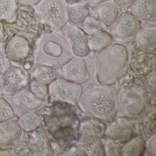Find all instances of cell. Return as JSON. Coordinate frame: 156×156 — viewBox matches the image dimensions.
Listing matches in <instances>:
<instances>
[{
	"mask_svg": "<svg viewBox=\"0 0 156 156\" xmlns=\"http://www.w3.org/2000/svg\"><path fill=\"white\" fill-rule=\"evenodd\" d=\"M129 44L113 42L105 49L98 52L95 58L96 77L102 85H111L124 75L129 66Z\"/></svg>",
	"mask_w": 156,
	"mask_h": 156,
	"instance_id": "6da1fadb",
	"label": "cell"
},
{
	"mask_svg": "<svg viewBox=\"0 0 156 156\" xmlns=\"http://www.w3.org/2000/svg\"><path fill=\"white\" fill-rule=\"evenodd\" d=\"M34 57L38 63L62 67L73 57L68 40L57 32L44 34L36 41Z\"/></svg>",
	"mask_w": 156,
	"mask_h": 156,
	"instance_id": "7a4b0ae2",
	"label": "cell"
},
{
	"mask_svg": "<svg viewBox=\"0 0 156 156\" xmlns=\"http://www.w3.org/2000/svg\"><path fill=\"white\" fill-rule=\"evenodd\" d=\"M81 106L87 112L103 120L113 117L115 111V99L112 89L108 87H98L82 94Z\"/></svg>",
	"mask_w": 156,
	"mask_h": 156,
	"instance_id": "3957f363",
	"label": "cell"
},
{
	"mask_svg": "<svg viewBox=\"0 0 156 156\" xmlns=\"http://www.w3.org/2000/svg\"><path fill=\"white\" fill-rule=\"evenodd\" d=\"M67 7L65 0H42L36 7V13L52 32H57L68 22Z\"/></svg>",
	"mask_w": 156,
	"mask_h": 156,
	"instance_id": "277c9868",
	"label": "cell"
},
{
	"mask_svg": "<svg viewBox=\"0 0 156 156\" xmlns=\"http://www.w3.org/2000/svg\"><path fill=\"white\" fill-rule=\"evenodd\" d=\"M28 70L21 66H11L0 79V88L5 94L13 96L26 88L30 80Z\"/></svg>",
	"mask_w": 156,
	"mask_h": 156,
	"instance_id": "5b68a950",
	"label": "cell"
},
{
	"mask_svg": "<svg viewBox=\"0 0 156 156\" xmlns=\"http://www.w3.org/2000/svg\"><path fill=\"white\" fill-rule=\"evenodd\" d=\"M141 29L140 22L133 13L126 12L120 14L112 25L111 34L115 41L122 43L130 42L135 39Z\"/></svg>",
	"mask_w": 156,
	"mask_h": 156,
	"instance_id": "8992f818",
	"label": "cell"
},
{
	"mask_svg": "<svg viewBox=\"0 0 156 156\" xmlns=\"http://www.w3.org/2000/svg\"><path fill=\"white\" fill-rule=\"evenodd\" d=\"M49 93L53 98L70 103L79 101L83 94L80 84L63 79H57L49 85Z\"/></svg>",
	"mask_w": 156,
	"mask_h": 156,
	"instance_id": "52a82bcc",
	"label": "cell"
},
{
	"mask_svg": "<svg viewBox=\"0 0 156 156\" xmlns=\"http://www.w3.org/2000/svg\"><path fill=\"white\" fill-rule=\"evenodd\" d=\"M4 51L6 56L10 61L15 62H23L30 54V41L24 35L15 34L6 42Z\"/></svg>",
	"mask_w": 156,
	"mask_h": 156,
	"instance_id": "ba28073f",
	"label": "cell"
},
{
	"mask_svg": "<svg viewBox=\"0 0 156 156\" xmlns=\"http://www.w3.org/2000/svg\"><path fill=\"white\" fill-rule=\"evenodd\" d=\"M61 74L63 79L78 84L84 83L90 77L85 62L77 57L71 59L62 66Z\"/></svg>",
	"mask_w": 156,
	"mask_h": 156,
	"instance_id": "9c48e42d",
	"label": "cell"
},
{
	"mask_svg": "<svg viewBox=\"0 0 156 156\" xmlns=\"http://www.w3.org/2000/svg\"><path fill=\"white\" fill-rule=\"evenodd\" d=\"M67 37L73 55L77 57H86L90 53L87 35L80 27L72 26L67 30Z\"/></svg>",
	"mask_w": 156,
	"mask_h": 156,
	"instance_id": "30bf717a",
	"label": "cell"
},
{
	"mask_svg": "<svg viewBox=\"0 0 156 156\" xmlns=\"http://www.w3.org/2000/svg\"><path fill=\"white\" fill-rule=\"evenodd\" d=\"M13 100L16 105L28 111L40 110L44 104L43 96L26 88L13 95Z\"/></svg>",
	"mask_w": 156,
	"mask_h": 156,
	"instance_id": "8fae6325",
	"label": "cell"
},
{
	"mask_svg": "<svg viewBox=\"0 0 156 156\" xmlns=\"http://www.w3.org/2000/svg\"><path fill=\"white\" fill-rule=\"evenodd\" d=\"M105 135L109 139L121 144H126L133 138L134 132L129 124L118 121L112 123L107 128Z\"/></svg>",
	"mask_w": 156,
	"mask_h": 156,
	"instance_id": "7c38bea8",
	"label": "cell"
},
{
	"mask_svg": "<svg viewBox=\"0 0 156 156\" xmlns=\"http://www.w3.org/2000/svg\"><path fill=\"white\" fill-rule=\"evenodd\" d=\"M104 133L101 124L96 121H89L82 126L80 130L79 142L86 147H90L98 142Z\"/></svg>",
	"mask_w": 156,
	"mask_h": 156,
	"instance_id": "4fadbf2b",
	"label": "cell"
},
{
	"mask_svg": "<svg viewBox=\"0 0 156 156\" xmlns=\"http://www.w3.org/2000/svg\"><path fill=\"white\" fill-rule=\"evenodd\" d=\"M130 9L132 13L138 19L156 23V0H135Z\"/></svg>",
	"mask_w": 156,
	"mask_h": 156,
	"instance_id": "5bb4252c",
	"label": "cell"
},
{
	"mask_svg": "<svg viewBox=\"0 0 156 156\" xmlns=\"http://www.w3.org/2000/svg\"><path fill=\"white\" fill-rule=\"evenodd\" d=\"M121 9L113 1H106L97 7V18L106 27L112 26L121 14Z\"/></svg>",
	"mask_w": 156,
	"mask_h": 156,
	"instance_id": "9a60e30c",
	"label": "cell"
},
{
	"mask_svg": "<svg viewBox=\"0 0 156 156\" xmlns=\"http://www.w3.org/2000/svg\"><path fill=\"white\" fill-rule=\"evenodd\" d=\"M22 132L19 122L16 120L0 123V145L14 143L20 137Z\"/></svg>",
	"mask_w": 156,
	"mask_h": 156,
	"instance_id": "2e32d148",
	"label": "cell"
},
{
	"mask_svg": "<svg viewBox=\"0 0 156 156\" xmlns=\"http://www.w3.org/2000/svg\"><path fill=\"white\" fill-rule=\"evenodd\" d=\"M89 15L90 11L83 3H76L67 7V22L72 26H81Z\"/></svg>",
	"mask_w": 156,
	"mask_h": 156,
	"instance_id": "e0dca14e",
	"label": "cell"
},
{
	"mask_svg": "<svg viewBox=\"0 0 156 156\" xmlns=\"http://www.w3.org/2000/svg\"><path fill=\"white\" fill-rule=\"evenodd\" d=\"M59 73L55 67L40 64L32 74L34 81L41 85H49L58 79Z\"/></svg>",
	"mask_w": 156,
	"mask_h": 156,
	"instance_id": "ac0fdd59",
	"label": "cell"
},
{
	"mask_svg": "<svg viewBox=\"0 0 156 156\" xmlns=\"http://www.w3.org/2000/svg\"><path fill=\"white\" fill-rule=\"evenodd\" d=\"M134 40L137 45L143 49L155 46L156 44V26L140 29L136 34Z\"/></svg>",
	"mask_w": 156,
	"mask_h": 156,
	"instance_id": "d6986e66",
	"label": "cell"
},
{
	"mask_svg": "<svg viewBox=\"0 0 156 156\" xmlns=\"http://www.w3.org/2000/svg\"><path fill=\"white\" fill-rule=\"evenodd\" d=\"M113 41L111 34L103 30L91 35L88 39V44L91 51L98 52L108 47Z\"/></svg>",
	"mask_w": 156,
	"mask_h": 156,
	"instance_id": "ffe728a7",
	"label": "cell"
},
{
	"mask_svg": "<svg viewBox=\"0 0 156 156\" xmlns=\"http://www.w3.org/2000/svg\"><path fill=\"white\" fill-rule=\"evenodd\" d=\"M18 122L23 131L31 132L40 126L41 120L40 115L35 111L27 110L21 115Z\"/></svg>",
	"mask_w": 156,
	"mask_h": 156,
	"instance_id": "44dd1931",
	"label": "cell"
},
{
	"mask_svg": "<svg viewBox=\"0 0 156 156\" xmlns=\"http://www.w3.org/2000/svg\"><path fill=\"white\" fill-rule=\"evenodd\" d=\"M17 0H0V20H13L17 12Z\"/></svg>",
	"mask_w": 156,
	"mask_h": 156,
	"instance_id": "7402d4cb",
	"label": "cell"
},
{
	"mask_svg": "<svg viewBox=\"0 0 156 156\" xmlns=\"http://www.w3.org/2000/svg\"><path fill=\"white\" fill-rule=\"evenodd\" d=\"M145 143L140 138H132L122 149V156H141L145 150Z\"/></svg>",
	"mask_w": 156,
	"mask_h": 156,
	"instance_id": "603a6c76",
	"label": "cell"
},
{
	"mask_svg": "<svg viewBox=\"0 0 156 156\" xmlns=\"http://www.w3.org/2000/svg\"><path fill=\"white\" fill-rule=\"evenodd\" d=\"M80 26L84 32L89 36L101 31L105 30L107 27L97 17L90 15Z\"/></svg>",
	"mask_w": 156,
	"mask_h": 156,
	"instance_id": "cb8c5ba5",
	"label": "cell"
},
{
	"mask_svg": "<svg viewBox=\"0 0 156 156\" xmlns=\"http://www.w3.org/2000/svg\"><path fill=\"white\" fill-rule=\"evenodd\" d=\"M14 115V110L9 102L0 97V123L12 120Z\"/></svg>",
	"mask_w": 156,
	"mask_h": 156,
	"instance_id": "d4e9b609",
	"label": "cell"
},
{
	"mask_svg": "<svg viewBox=\"0 0 156 156\" xmlns=\"http://www.w3.org/2000/svg\"><path fill=\"white\" fill-rule=\"evenodd\" d=\"M104 146L106 156H122V148L119 142L109 139L106 140Z\"/></svg>",
	"mask_w": 156,
	"mask_h": 156,
	"instance_id": "484cf974",
	"label": "cell"
},
{
	"mask_svg": "<svg viewBox=\"0 0 156 156\" xmlns=\"http://www.w3.org/2000/svg\"><path fill=\"white\" fill-rule=\"evenodd\" d=\"M89 155L91 156H106L104 144L102 142H98L92 145L89 151Z\"/></svg>",
	"mask_w": 156,
	"mask_h": 156,
	"instance_id": "4316f807",
	"label": "cell"
},
{
	"mask_svg": "<svg viewBox=\"0 0 156 156\" xmlns=\"http://www.w3.org/2000/svg\"><path fill=\"white\" fill-rule=\"evenodd\" d=\"M11 66L10 60L6 55L0 52V75L6 73Z\"/></svg>",
	"mask_w": 156,
	"mask_h": 156,
	"instance_id": "83f0119b",
	"label": "cell"
},
{
	"mask_svg": "<svg viewBox=\"0 0 156 156\" xmlns=\"http://www.w3.org/2000/svg\"><path fill=\"white\" fill-rule=\"evenodd\" d=\"M146 148L149 155L156 156V136L154 135L148 142Z\"/></svg>",
	"mask_w": 156,
	"mask_h": 156,
	"instance_id": "f1b7e54d",
	"label": "cell"
},
{
	"mask_svg": "<svg viewBox=\"0 0 156 156\" xmlns=\"http://www.w3.org/2000/svg\"><path fill=\"white\" fill-rule=\"evenodd\" d=\"M135 0H113V1L120 8L125 9L129 8L132 5Z\"/></svg>",
	"mask_w": 156,
	"mask_h": 156,
	"instance_id": "f546056e",
	"label": "cell"
},
{
	"mask_svg": "<svg viewBox=\"0 0 156 156\" xmlns=\"http://www.w3.org/2000/svg\"><path fill=\"white\" fill-rule=\"evenodd\" d=\"M82 1L86 6L91 8H96L108 1V0H82Z\"/></svg>",
	"mask_w": 156,
	"mask_h": 156,
	"instance_id": "4dcf8cb0",
	"label": "cell"
},
{
	"mask_svg": "<svg viewBox=\"0 0 156 156\" xmlns=\"http://www.w3.org/2000/svg\"><path fill=\"white\" fill-rule=\"evenodd\" d=\"M68 156H86L88 155L87 152L81 148L76 147L72 149L69 153Z\"/></svg>",
	"mask_w": 156,
	"mask_h": 156,
	"instance_id": "1f68e13d",
	"label": "cell"
},
{
	"mask_svg": "<svg viewBox=\"0 0 156 156\" xmlns=\"http://www.w3.org/2000/svg\"><path fill=\"white\" fill-rule=\"evenodd\" d=\"M42 0H17V2L23 6L34 7L37 6Z\"/></svg>",
	"mask_w": 156,
	"mask_h": 156,
	"instance_id": "d6a6232c",
	"label": "cell"
},
{
	"mask_svg": "<svg viewBox=\"0 0 156 156\" xmlns=\"http://www.w3.org/2000/svg\"><path fill=\"white\" fill-rule=\"evenodd\" d=\"M80 0H65L67 4L72 5L77 3Z\"/></svg>",
	"mask_w": 156,
	"mask_h": 156,
	"instance_id": "836d02e7",
	"label": "cell"
},
{
	"mask_svg": "<svg viewBox=\"0 0 156 156\" xmlns=\"http://www.w3.org/2000/svg\"><path fill=\"white\" fill-rule=\"evenodd\" d=\"M4 33H3V31L2 30L1 28L0 27V43L2 41L4 38Z\"/></svg>",
	"mask_w": 156,
	"mask_h": 156,
	"instance_id": "e575fe53",
	"label": "cell"
},
{
	"mask_svg": "<svg viewBox=\"0 0 156 156\" xmlns=\"http://www.w3.org/2000/svg\"><path fill=\"white\" fill-rule=\"evenodd\" d=\"M40 91V92H41H41H45V91H44L43 90H41V91ZM41 93H42V92H41ZM41 94H43V95L45 94H43V93H41Z\"/></svg>",
	"mask_w": 156,
	"mask_h": 156,
	"instance_id": "d590c367",
	"label": "cell"
},
{
	"mask_svg": "<svg viewBox=\"0 0 156 156\" xmlns=\"http://www.w3.org/2000/svg\"></svg>",
	"mask_w": 156,
	"mask_h": 156,
	"instance_id": "8d00e7d4",
	"label": "cell"
}]
</instances>
